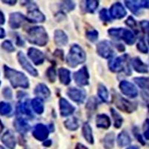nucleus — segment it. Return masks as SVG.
<instances>
[{"mask_svg":"<svg viewBox=\"0 0 149 149\" xmlns=\"http://www.w3.org/2000/svg\"><path fill=\"white\" fill-rule=\"evenodd\" d=\"M3 68L5 77L8 80L14 88H18V87L22 89L29 88L30 86L29 80L23 72L12 69L6 65H4Z\"/></svg>","mask_w":149,"mask_h":149,"instance_id":"nucleus-1","label":"nucleus"},{"mask_svg":"<svg viewBox=\"0 0 149 149\" xmlns=\"http://www.w3.org/2000/svg\"><path fill=\"white\" fill-rule=\"evenodd\" d=\"M26 38L30 43L37 46L43 47L49 42V34L42 26H34L28 29Z\"/></svg>","mask_w":149,"mask_h":149,"instance_id":"nucleus-2","label":"nucleus"},{"mask_svg":"<svg viewBox=\"0 0 149 149\" xmlns=\"http://www.w3.org/2000/svg\"><path fill=\"white\" fill-rule=\"evenodd\" d=\"M86 54L85 51L78 44H73L66 56V63L70 67L75 68L85 63Z\"/></svg>","mask_w":149,"mask_h":149,"instance_id":"nucleus-3","label":"nucleus"},{"mask_svg":"<svg viewBox=\"0 0 149 149\" xmlns=\"http://www.w3.org/2000/svg\"><path fill=\"white\" fill-rule=\"evenodd\" d=\"M128 54H125L116 58H112L108 63L109 70L113 72H125L127 75H130L131 71L128 64Z\"/></svg>","mask_w":149,"mask_h":149,"instance_id":"nucleus-4","label":"nucleus"},{"mask_svg":"<svg viewBox=\"0 0 149 149\" xmlns=\"http://www.w3.org/2000/svg\"><path fill=\"white\" fill-rule=\"evenodd\" d=\"M110 37L116 40H123L128 46H132L136 42V37L131 31L124 28H111L107 31Z\"/></svg>","mask_w":149,"mask_h":149,"instance_id":"nucleus-5","label":"nucleus"},{"mask_svg":"<svg viewBox=\"0 0 149 149\" xmlns=\"http://www.w3.org/2000/svg\"><path fill=\"white\" fill-rule=\"evenodd\" d=\"M112 101L115 104L117 108L127 113H131L133 112L136 111L138 107L136 102H130L114 90L112 93Z\"/></svg>","mask_w":149,"mask_h":149,"instance_id":"nucleus-6","label":"nucleus"},{"mask_svg":"<svg viewBox=\"0 0 149 149\" xmlns=\"http://www.w3.org/2000/svg\"><path fill=\"white\" fill-rule=\"evenodd\" d=\"M22 5L27 8V21L30 22H43L46 21V17L40 10L37 4L31 1H26Z\"/></svg>","mask_w":149,"mask_h":149,"instance_id":"nucleus-7","label":"nucleus"},{"mask_svg":"<svg viewBox=\"0 0 149 149\" xmlns=\"http://www.w3.org/2000/svg\"><path fill=\"white\" fill-rule=\"evenodd\" d=\"M96 52L97 54L100 56L101 58H104V59L112 58L114 53L112 42L107 40L101 41L97 44Z\"/></svg>","mask_w":149,"mask_h":149,"instance_id":"nucleus-8","label":"nucleus"},{"mask_svg":"<svg viewBox=\"0 0 149 149\" xmlns=\"http://www.w3.org/2000/svg\"><path fill=\"white\" fill-rule=\"evenodd\" d=\"M74 82L78 86H88L90 84V73L86 66H82L73 74Z\"/></svg>","mask_w":149,"mask_h":149,"instance_id":"nucleus-9","label":"nucleus"},{"mask_svg":"<svg viewBox=\"0 0 149 149\" xmlns=\"http://www.w3.org/2000/svg\"><path fill=\"white\" fill-rule=\"evenodd\" d=\"M17 61L19 63L22 67L23 70H26L29 74H31L33 77H37L39 75V72L36 70L35 68L31 64V63L29 61V60L26 58V54H24L22 52H19L17 54Z\"/></svg>","mask_w":149,"mask_h":149,"instance_id":"nucleus-10","label":"nucleus"},{"mask_svg":"<svg viewBox=\"0 0 149 149\" xmlns=\"http://www.w3.org/2000/svg\"><path fill=\"white\" fill-rule=\"evenodd\" d=\"M66 95L72 101L80 104L86 100V91L78 87H70L66 90Z\"/></svg>","mask_w":149,"mask_h":149,"instance_id":"nucleus-11","label":"nucleus"},{"mask_svg":"<svg viewBox=\"0 0 149 149\" xmlns=\"http://www.w3.org/2000/svg\"><path fill=\"white\" fill-rule=\"evenodd\" d=\"M119 87L122 94L128 98H135L138 96L139 92H138L137 88L136 87L135 85L127 81H125V80L122 81L119 83Z\"/></svg>","mask_w":149,"mask_h":149,"instance_id":"nucleus-12","label":"nucleus"},{"mask_svg":"<svg viewBox=\"0 0 149 149\" xmlns=\"http://www.w3.org/2000/svg\"><path fill=\"white\" fill-rule=\"evenodd\" d=\"M148 0L147 1H125L126 7L130 10V11L134 15L138 16L142 8H148Z\"/></svg>","mask_w":149,"mask_h":149,"instance_id":"nucleus-13","label":"nucleus"},{"mask_svg":"<svg viewBox=\"0 0 149 149\" xmlns=\"http://www.w3.org/2000/svg\"><path fill=\"white\" fill-rule=\"evenodd\" d=\"M28 57L32 61L34 65L39 66L44 63L46 57L42 52L34 47H30L28 49Z\"/></svg>","mask_w":149,"mask_h":149,"instance_id":"nucleus-14","label":"nucleus"},{"mask_svg":"<svg viewBox=\"0 0 149 149\" xmlns=\"http://www.w3.org/2000/svg\"><path fill=\"white\" fill-rule=\"evenodd\" d=\"M49 127L43 124H37L34 127L32 136L38 141H45L49 135Z\"/></svg>","mask_w":149,"mask_h":149,"instance_id":"nucleus-15","label":"nucleus"},{"mask_svg":"<svg viewBox=\"0 0 149 149\" xmlns=\"http://www.w3.org/2000/svg\"><path fill=\"white\" fill-rule=\"evenodd\" d=\"M27 21V19L22 13L19 12H14L9 16L8 24L9 26L12 29H19L22 26V24Z\"/></svg>","mask_w":149,"mask_h":149,"instance_id":"nucleus-16","label":"nucleus"},{"mask_svg":"<svg viewBox=\"0 0 149 149\" xmlns=\"http://www.w3.org/2000/svg\"><path fill=\"white\" fill-rule=\"evenodd\" d=\"M109 14L114 19H121L127 15V11L121 2H117L112 5Z\"/></svg>","mask_w":149,"mask_h":149,"instance_id":"nucleus-17","label":"nucleus"},{"mask_svg":"<svg viewBox=\"0 0 149 149\" xmlns=\"http://www.w3.org/2000/svg\"><path fill=\"white\" fill-rule=\"evenodd\" d=\"M60 114L62 117H67L72 115L75 111V107L64 98H61L59 100Z\"/></svg>","mask_w":149,"mask_h":149,"instance_id":"nucleus-18","label":"nucleus"},{"mask_svg":"<svg viewBox=\"0 0 149 149\" xmlns=\"http://www.w3.org/2000/svg\"><path fill=\"white\" fill-rule=\"evenodd\" d=\"M14 127L17 132L22 136H24L27 134L31 128L30 125L27 122L26 119L22 117H17V119L14 121Z\"/></svg>","mask_w":149,"mask_h":149,"instance_id":"nucleus-19","label":"nucleus"},{"mask_svg":"<svg viewBox=\"0 0 149 149\" xmlns=\"http://www.w3.org/2000/svg\"><path fill=\"white\" fill-rule=\"evenodd\" d=\"M130 64L136 72L142 74H146L148 72V64L145 63L139 57H135L130 60Z\"/></svg>","mask_w":149,"mask_h":149,"instance_id":"nucleus-20","label":"nucleus"},{"mask_svg":"<svg viewBox=\"0 0 149 149\" xmlns=\"http://www.w3.org/2000/svg\"><path fill=\"white\" fill-rule=\"evenodd\" d=\"M2 142L8 148L15 149L17 145V140L13 131L10 130H7L2 136Z\"/></svg>","mask_w":149,"mask_h":149,"instance_id":"nucleus-21","label":"nucleus"},{"mask_svg":"<svg viewBox=\"0 0 149 149\" xmlns=\"http://www.w3.org/2000/svg\"><path fill=\"white\" fill-rule=\"evenodd\" d=\"M34 93L37 96H38L37 98L41 99H48L51 96V90L45 84H38L34 88Z\"/></svg>","mask_w":149,"mask_h":149,"instance_id":"nucleus-22","label":"nucleus"},{"mask_svg":"<svg viewBox=\"0 0 149 149\" xmlns=\"http://www.w3.org/2000/svg\"><path fill=\"white\" fill-rule=\"evenodd\" d=\"M54 42L58 46H65L69 42V37L63 31L58 29L54 31Z\"/></svg>","mask_w":149,"mask_h":149,"instance_id":"nucleus-23","label":"nucleus"},{"mask_svg":"<svg viewBox=\"0 0 149 149\" xmlns=\"http://www.w3.org/2000/svg\"><path fill=\"white\" fill-rule=\"evenodd\" d=\"M95 124L98 128L107 130L111 125V121H110V118L107 114H98L95 118Z\"/></svg>","mask_w":149,"mask_h":149,"instance_id":"nucleus-24","label":"nucleus"},{"mask_svg":"<svg viewBox=\"0 0 149 149\" xmlns=\"http://www.w3.org/2000/svg\"><path fill=\"white\" fill-rule=\"evenodd\" d=\"M116 142L119 147L123 148L128 146L132 142V139H131L130 136L129 135V134L126 130H122V132L119 133L118 136H117Z\"/></svg>","mask_w":149,"mask_h":149,"instance_id":"nucleus-25","label":"nucleus"},{"mask_svg":"<svg viewBox=\"0 0 149 149\" xmlns=\"http://www.w3.org/2000/svg\"><path fill=\"white\" fill-rule=\"evenodd\" d=\"M17 113L18 114H23L27 116L32 118L33 116L31 110L29 107V101L26 100L25 102H19L17 105Z\"/></svg>","mask_w":149,"mask_h":149,"instance_id":"nucleus-26","label":"nucleus"},{"mask_svg":"<svg viewBox=\"0 0 149 149\" xmlns=\"http://www.w3.org/2000/svg\"><path fill=\"white\" fill-rule=\"evenodd\" d=\"M82 135L85 140L88 142L89 144H94V137H93V128L88 122H85L82 126Z\"/></svg>","mask_w":149,"mask_h":149,"instance_id":"nucleus-27","label":"nucleus"},{"mask_svg":"<svg viewBox=\"0 0 149 149\" xmlns=\"http://www.w3.org/2000/svg\"><path fill=\"white\" fill-rule=\"evenodd\" d=\"M58 77L60 82L65 86L71 83V72L66 68H60L58 70Z\"/></svg>","mask_w":149,"mask_h":149,"instance_id":"nucleus-28","label":"nucleus"},{"mask_svg":"<svg viewBox=\"0 0 149 149\" xmlns=\"http://www.w3.org/2000/svg\"><path fill=\"white\" fill-rule=\"evenodd\" d=\"M98 105H99V102H98V98H95V96H92L88 98L86 105H85V108L87 111V114L88 115L93 114V113L96 111V110L98 109Z\"/></svg>","mask_w":149,"mask_h":149,"instance_id":"nucleus-29","label":"nucleus"},{"mask_svg":"<svg viewBox=\"0 0 149 149\" xmlns=\"http://www.w3.org/2000/svg\"><path fill=\"white\" fill-rule=\"evenodd\" d=\"M31 104L33 110L38 115L41 114L44 112V104H43V101L40 98H34L31 101Z\"/></svg>","mask_w":149,"mask_h":149,"instance_id":"nucleus-30","label":"nucleus"},{"mask_svg":"<svg viewBox=\"0 0 149 149\" xmlns=\"http://www.w3.org/2000/svg\"><path fill=\"white\" fill-rule=\"evenodd\" d=\"M97 92H98V97L104 103H107L110 98V94H109V91L107 87L102 84H98Z\"/></svg>","mask_w":149,"mask_h":149,"instance_id":"nucleus-31","label":"nucleus"},{"mask_svg":"<svg viewBox=\"0 0 149 149\" xmlns=\"http://www.w3.org/2000/svg\"><path fill=\"white\" fill-rule=\"evenodd\" d=\"M115 144V134L110 132L105 135L103 139V146L104 149H113Z\"/></svg>","mask_w":149,"mask_h":149,"instance_id":"nucleus-32","label":"nucleus"},{"mask_svg":"<svg viewBox=\"0 0 149 149\" xmlns=\"http://www.w3.org/2000/svg\"><path fill=\"white\" fill-rule=\"evenodd\" d=\"M64 126L67 130L74 131L79 128V122L76 117H71L64 121Z\"/></svg>","mask_w":149,"mask_h":149,"instance_id":"nucleus-33","label":"nucleus"},{"mask_svg":"<svg viewBox=\"0 0 149 149\" xmlns=\"http://www.w3.org/2000/svg\"><path fill=\"white\" fill-rule=\"evenodd\" d=\"M110 110L112 118L113 119L114 127L116 129H119L123 124V118L114 108H110Z\"/></svg>","mask_w":149,"mask_h":149,"instance_id":"nucleus-34","label":"nucleus"},{"mask_svg":"<svg viewBox=\"0 0 149 149\" xmlns=\"http://www.w3.org/2000/svg\"><path fill=\"white\" fill-rule=\"evenodd\" d=\"M84 2V9L86 13L93 14L99 6V1L96 0H87Z\"/></svg>","mask_w":149,"mask_h":149,"instance_id":"nucleus-35","label":"nucleus"},{"mask_svg":"<svg viewBox=\"0 0 149 149\" xmlns=\"http://www.w3.org/2000/svg\"><path fill=\"white\" fill-rule=\"evenodd\" d=\"M134 81L139 88L144 90H148V77H136Z\"/></svg>","mask_w":149,"mask_h":149,"instance_id":"nucleus-36","label":"nucleus"},{"mask_svg":"<svg viewBox=\"0 0 149 149\" xmlns=\"http://www.w3.org/2000/svg\"><path fill=\"white\" fill-rule=\"evenodd\" d=\"M75 3L72 1H63L60 3V8L63 13L72 11L75 8Z\"/></svg>","mask_w":149,"mask_h":149,"instance_id":"nucleus-37","label":"nucleus"},{"mask_svg":"<svg viewBox=\"0 0 149 149\" xmlns=\"http://www.w3.org/2000/svg\"><path fill=\"white\" fill-rule=\"evenodd\" d=\"M46 75L50 83H54L57 78V71L54 66H49L46 72Z\"/></svg>","mask_w":149,"mask_h":149,"instance_id":"nucleus-38","label":"nucleus"},{"mask_svg":"<svg viewBox=\"0 0 149 149\" xmlns=\"http://www.w3.org/2000/svg\"><path fill=\"white\" fill-rule=\"evenodd\" d=\"M12 112L11 105L5 102H0V115L8 116Z\"/></svg>","mask_w":149,"mask_h":149,"instance_id":"nucleus-39","label":"nucleus"},{"mask_svg":"<svg viewBox=\"0 0 149 149\" xmlns=\"http://www.w3.org/2000/svg\"><path fill=\"white\" fill-rule=\"evenodd\" d=\"M86 34V39L92 42H95V41L98 40V37H99L98 31L95 30V29H90V30H87L86 31V34Z\"/></svg>","mask_w":149,"mask_h":149,"instance_id":"nucleus-40","label":"nucleus"},{"mask_svg":"<svg viewBox=\"0 0 149 149\" xmlns=\"http://www.w3.org/2000/svg\"><path fill=\"white\" fill-rule=\"evenodd\" d=\"M136 48L139 50V52L143 53V54H148V44L146 43V40L142 37H141L139 39L137 44H136Z\"/></svg>","mask_w":149,"mask_h":149,"instance_id":"nucleus-41","label":"nucleus"},{"mask_svg":"<svg viewBox=\"0 0 149 149\" xmlns=\"http://www.w3.org/2000/svg\"><path fill=\"white\" fill-rule=\"evenodd\" d=\"M99 18L104 22H111V18L110 17V14H108V11H107V10L106 8L102 9L99 11Z\"/></svg>","mask_w":149,"mask_h":149,"instance_id":"nucleus-42","label":"nucleus"},{"mask_svg":"<svg viewBox=\"0 0 149 149\" xmlns=\"http://www.w3.org/2000/svg\"><path fill=\"white\" fill-rule=\"evenodd\" d=\"M2 46V49H3L7 52L11 53L15 51V47L14 46L11 41L10 40H5L2 43V46Z\"/></svg>","mask_w":149,"mask_h":149,"instance_id":"nucleus-43","label":"nucleus"},{"mask_svg":"<svg viewBox=\"0 0 149 149\" xmlns=\"http://www.w3.org/2000/svg\"><path fill=\"white\" fill-rule=\"evenodd\" d=\"M125 24L128 26V27L131 28V29H134V30H136L137 23H136V21L134 19V18L132 16H129V17H127V19L125 20Z\"/></svg>","mask_w":149,"mask_h":149,"instance_id":"nucleus-44","label":"nucleus"},{"mask_svg":"<svg viewBox=\"0 0 149 149\" xmlns=\"http://www.w3.org/2000/svg\"><path fill=\"white\" fill-rule=\"evenodd\" d=\"M133 132H134V135L135 136V137L136 138L138 142H139V143H141L142 146H145V145H146V142H145V140L143 139V138H142V136L139 134V129H138L136 127H134Z\"/></svg>","mask_w":149,"mask_h":149,"instance_id":"nucleus-45","label":"nucleus"},{"mask_svg":"<svg viewBox=\"0 0 149 149\" xmlns=\"http://www.w3.org/2000/svg\"><path fill=\"white\" fill-rule=\"evenodd\" d=\"M140 25V29L142 31L144 34H146L148 35V29H149V23L148 20H142L139 22Z\"/></svg>","mask_w":149,"mask_h":149,"instance_id":"nucleus-46","label":"nucleus"},{"mask_svg":"<svg viewBox=\"0 0 149 149\" xmlns=\"http://www.w3.org/2000/svg\"><path fill=\"white\" fill-rule=\"evenodd\" d=\"M2 95L6 99H12L13 98V93L8 86H6L2 90Z\"/></svg>","mask_w":149,"mask_h":149,"instance_id":"nucleus-47","label":"nucleus"},{"mask_svg":"<svg viewBox=\"0 0 149 149\" xmlns=\"http://www.w3.org/2000/svg\"><path fill=\"white\" fill-rule=\"evenodd\" d=\"M53 56L60 59L61 61H63V59H64V52L61 49H56V50H54V53H53Z\"/></svg>","mask_w":149,"mask_h":149,"instance_id":"nucleus-48","label":"nucleus"},{"mask_svg":"<svg viewBox=\"0 0 149 149\" xmlns=\"http://www.w3.org/2000/svg\"><path fill=\"white\" fill-rule=\"evenodd\" d=\"M148 127H149V123H148V119H147L145 122L144 125H143V134L146 138V140L149 139V136H148Z\"/></svg>","mask_w":149,"mask_h":149,"instance_id":"nucleus-49","label":"nucleus"},{"mask_svg":"<svg viewBox=\"0 0 149 149\" xmlns=\"http://www.w3.org/2000/svg\"><path fill=\"white\" fill-rule=\"evenodd\" d=\"M15 38H16V44H17V46H19V47H23V46H25V42H24L23 40L22 39V37L19 35V34H16Z\"/></svg>","mask_w":149,"mask_h":149,"instance_id":"nucleus-50","label":"nucleus"},{"mask_svg":"<svg viewBox=\"0 0 149 149\" xmlns=\"http://www.w3.org/2000/svg\"><path fill=\"white\" fill-rule=\"evenodd\" d=\"M74 149H89V148L86 147V146H84V144H82V143H80V142H78V143H77L76 144L75 147H74Z\"/></svg>","mask_w":149,"mask_h":149,"instance_id":"nucleus-51","label":"nucleus"},{"mask_svg":"<svg viewBox=\"0 0 149 149\" xmlns=\"http://www.w3.org/2000/svg\"><path fill=\"white\" fill-rule=\"evenodd\" d=\"M5 22V17L3 12L0 10V25H4Z\"/></svg>","mask_w":149,"mask_h":149,"instance_id":"nucleus-52","label":"nucleus"},{"mask_svg":"<svg viewBox=\"0 0 149 149\" xmlns=\"http://www.w3.org/2000/svg\"><path fill=\"white\" fill-rule=\"evenodd\" d=\"M52 139H46V140L43 142V143H42L43 146H45V147H50V146H52Z\"/></svg>","mask_w":149,"mask_h":149,"instance_id":"nucleus-53","label":"nucleus"},{"mask_svg":"<svg viewBox=\"0 0 149 149\" xmlns=\"http://www.w3.org/2000/svg\"><path fill=\"white\" fill-rule=\"evenodd\" d=\"M116 47L117 48V49L119 50V52H124L125 50V46H123L122 44H121V43H119V44H117L116 46Z\"/></svg>","mask_w":149,"mask_h":149,"instance_id":"nucleus-54","label":"nucleus"},{"mask_svg":"<svg viewBox=\"0 0 149 149\" xmlns=\"http://www.w3.org/2000/svg\"><path fill=\"white\" fill-rule=\"evenodd\" d=\"M5 37V29L0 27V39H3Z\"/></svg>","mask_w":149,"mask_h":149,"instance_id":"nucleus-55","label":"nucleus"},{"mask_svg":"<svg viewBox=\"0 0 149 149\" xmlns=\"http://www.w3.org/2000/svg\"><path fill=\"white\" fill-rule=\"evenodd\" d=\"M2 3L8 5H14L17 4V1H2Z\"/></svg>","mask_w":149,"mask_h":149,"instance_id":"nucleus-56","label":"nucleus"},{"mask_svg":"<svg viewBox=\"0 0 149 149\" xmlns=\"http://www.w3.org/2000/svg\"><path fill=\"white\" fill-rule=\"evenodd\" d=\"M26 93H25V92H18L17 93V98H23L24 96H26Z\"/></svg>","mask_w":149,"mask_h":149,"instance_id":"nucleus-57","label":"nucleus"},{"mask_svg":"<svg viewBox=\"0 0 149 149\" xmlns=\"http://www.w3.org/2000/svg\"><path fill=\"white\" fill-rule=\"evenodd\" d=\"M3 129H4V125H3V124H2V121L0 120V134H2V130H3Z\"/></svg>","mask_w":149,"mask_h":149,"instance_id":"nucleus-58","label":"nucleus"},{"mask_svg":"<svg viewBox=\"0 0 149 149\" xmlns=\"http://www.w3.org/2000/svg\"><path fill=\"white\" fill-rule=\"evenodd\" d=\"M126 149H140V148L136 146H129V147L127 148Z\"/></svg>","mask_w":149,"mask_h":149,"instance_id":"nucleus-59","label":"nucleus"},{"mask_svg":"<svg viewBox=\"0 0 149 149\" xmlns=\"http://www.w3.org/2000/svg\"><path fill=\"white\" fill-rule=\"evenodd\" d=\"M0 149H5V148L4 147H2V146H0Z\"/></svg>","mask_w":149,"mask_h":149,"instance_id":"nucleus-60","label":"nucleus"},{"mask_svg":"<svg viewBox=\"0 0 149 149\" xmlns=\"http://www.w3.org/2000/svg\"><path fill=\"white\" fill-rule=\"evenodd\" d=\"M0 85H1V81H0Z\"/></svg>","mask_w":149,"mask_h":149,"instance_id":"nucleus-61","label":"nucleus"}]
</instances>
